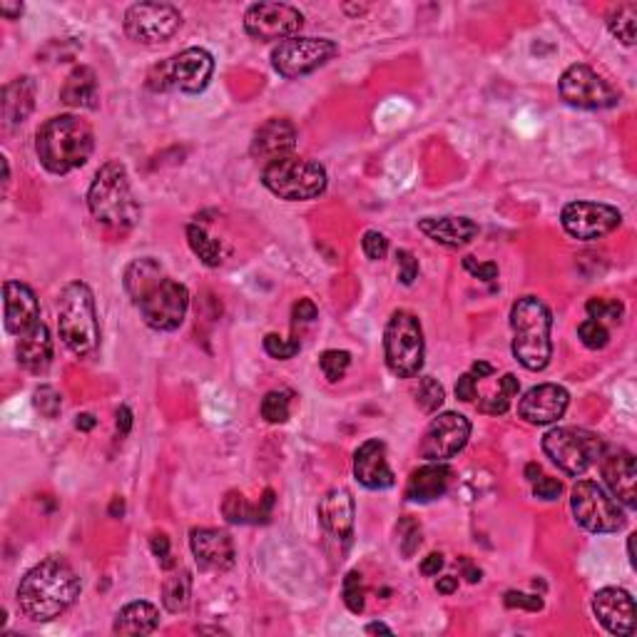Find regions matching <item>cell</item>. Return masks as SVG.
Masks as SVG:
<instances>
[{
	"label": "cell",
	"mask_w": 637,
	"mask_h": 637,
	"mask_svg": "<svg viewBox=\"0 0 637 637\" xmlns=\"http://www.w3.org/2000/svg\"><path fill=\"white\" fill-rule=\"evenodd\" d=\"M296 148V128L285 118L266 120L262 128H256L255 140H252V158L275 159L289 158L292 150Z\"/></svg>",
	"instance_id": "cb8c5ba5"
},
{
	"label": "cell",
	"mask_w": 637,
	"mask_h": 637,
	"mask_svg": "<svg viewBox=\"0 0 637 637\" xmlns=\"http://www.w3.org/2000/svg\"><path fill=\"white\" fill-rule=\"evenodd\" d=\"M316 314H319V309H316V304L312 299H299L294 304V309H292V316H294L296 323H312L316 319Z\"/></svg>",
	"instance_id": "f5cc1de1"
},
{
	"label": "cell",
	"mask_w": 637,
	"mask_h": 637,
	"mask_svg": "<svg viewBox=\"0 0 637 637\" xmlns=\"http://www.w3.org/2000/svg\"><path fill=\"white\" fill-rule=\"evenodd\" d=\"M560 225L573 239L595 242L623 225V215L618 207L603 202H570L560 212Z\"/></svg>",
	"instance_id": "2e32d148"
},
{
	"label": "cell",
	"mask_w": 637,
	"mask_h": 637,
	"mask_svg": "<svg viewBox=\"0 0 637 637\" xmlns=\"http://www.w3.org/2000/svg\"><path fill=\"white\" fill-rule=\"evenodd\" d=\"M533 483H536L533 486V496L540 500H558L560 493H563V486L555 478H536Z\"/></svg>",
	"instance_id": "f907efd6"
},
{
	"label": "cell",
	"mask_w": 637,
	"mask_h": 637,
	"mask_svg": "<svg viewBox=\"0 0 637 637\" xmlns=\"http://www.w3.org/2000/svg\"><path fill=\"white\" fill-rule=\"evenodd\" d=\"M189 598H192V575L187 570H179L172 578L165 580L162 588V605L167 613H185L189 608Z\"/></svg>",
	"instance_id": "1f68e13d"
},
{
	"label": "cell",
	"mask_w": 637,
	"mask_h": 637,
	"mask_svg": "<svg viewBox=\"0 0 637 637\" xmlns=\"http://www.w3.org/2000/svg\"><path fill=\"white\" fill-rule=\"evenodd\" d=\"M339 55V45L329 38H289L272 50V68L286 80H299L323 68Z\"/></svg>",
	"instance_id": "7c38bea8"
},
{
	"label": "cell",
	"mask_w": 637,
	"mask_h": 637,
	"mask_svg": "<svg viewBox=\"0 0 637 637\" xmlns=\"http://www.w3.org/2000/svg\"><path fill=\"white\" fill-rule=\"evenodd\" d=\"M60 100L78 110H98L100 105V90L98 75L88 65H80L65 78V85L60 88Z\"/></svg>",
	"instance_id": "f546056e"
},
{
	"label": "cell",
	"mask_w": 637,
	"mask_h": 637,
	"mask_svg": "<svg viewBox=\"0 0 637 637\" xmlns=\"http://www.w3.org/2000/svg\"><path fill=\"white\" fill-rule=\"evenodd\" d=\"M366 632H369V635H376V632H383V635H393V630L386 628L383 623H372V625H366Z\"/></svg>",
	"instance_id": "6125c7cd"
},
{
	"label": "cell",
	"mask_w": 637,
	"mask_h": 637,
	"mask_svg": "<svg viewBox=\"0 0 637 637\" xmlns=\"http://www.w3.org/2000/svg\"><path fill=\"white\" fill-rule=\"evenodd\" d=\"M510 399H513V396H508V393L503 391L498 383V393H488V396H483V399L478 401V409L483 413L503 416V413L510 409Z\"/></svg>",
	"instance_id": "bcb514c9"
},
{
	"label": "cell",
	"mask_w": 637,
	"mask_h": 637,
	"mask_svg": "<svg viewBox=\"0 0 637 637\" xmlns=\"http://www.w3.org/2000/svg\"><path fill=\"white\" fill-rule=\"evenodd\" d=\"M471 376L473 379H488V376H493V366L486 362H476L471 366Z\"/></svg>",
	"instance_id": "91938a15"
},
{
	"label": "cell",
	"mask_w": 637,
	"mask_h": 637,
	"mask_svg": "<svg viewBox=\"0 0 637 637\" xmlns=\"http://www.w3.org/2000/svg\"><path fill=\"white\" fill-rule=\"evenodd\" d=\"M463 266H466L476 279H483V282H493V279L498 276V266L493 265V262L480 265V262H476V256H466V259H463Z\"/></svg>",
	"instance_id": "816d5d0a"
},
{
	"label": "cell",
	"mask_w": 637,
	"mask_h": 637,
	"mask_svg": "<svg viewBox=\"0 0 637 637\" xmlns=\"http://www.w3.org/2000/svg\"><path fill=\"white\" fill-rule=\"evenodd\" d=\"M396 262H399V279L403 286H411L419 276V259L409 252V249H399L396 252Z\"/></svg>",
	"instance_id": "f6af8a7d"
},
{
	"label": "cell",
	"mask_w": 637,
	"mask_h": 637,
	"mask_svg": "<svg viewBox=\"0 0 637 637\" xmlns=\"http://www.w3.org/2000/svg\"><path fill=\"white\" fill-rule=\"evenodd\" d=\"M419 229L436 245L449 246V249L466 246L478 235V225L468 217H423Z\"/></svg>",
	"instance_id": "484cf974"
},
{
	"label": "cell",
	"mask_w": 637,
	"mask_h": 637,
	"mask_svg": "<svg viewBox=\"0 0 637 637\" xmlns=\"http://www.w3.org/2000/svg\"><path fill=\"white\" fill-rule=\"evenodd\" d=\"M125 33L142 45H162L182 28V13L169 3H135L125 13Z\"/></svg>",
	"instance_id": "5bb4252c"
},
{
	"label": "cell",
	"mask_w": 637,
	"mask_h": 637,
	"mask_svg": "<svg viewBox=\"0 0 637 637\" xmlns=\"http://www.w3.org/2000/svg\"><path fill=\"white\" fill-rule=\"evenodd\" d=\"M319 366H322L323 376H326L329 381H342L343 373L349 372V366H352V353L339 352V349H329V352H323L322 356H319Z\"/></svg>",
	"instance_id": "8d00e7d4"
},
{
	"label": "cell",
	"mask_w": 637,
	"mask_h": 637,
	"mask_svg": "<svg viewBox=\"0 0 637 637\" xmlns=\"http://www.w3.org/2000/svg\"><path fill=\"white\" fill-rule=\"evenodd\" d=\"M635 538L637 536H630L628 538V555H630V563H632V568H635Z\"/></svg>",
	"instance_id": "003e7915"
},
{
	"label": "cell",
	"mask_w": 637,
	"mask_h": 637,
	"mask_svg": "<svg viewBox=\"0 0 637 637\" xmlns=\"http://www.w3.org/2000/svg\"><path fill=\"white\" fill-rule=\"evenodd\" d=\"M35 108V82L28 75L15 78L3 90V122L13 130L23 125Z\"/></svg>",
	"instance_id": "f1b7e54d"
},
{
	"label": "cell",
	"mask_w": 637,
	"mask_h": 637,
	"mask_svg": "<svg viewBox=\"0 0 637 637\" xmlns=\"http://www.w3.org/2000/svg\"><path fill=\"white\" fill-rule=\"evenodd\" d=\"M125 292L150 329L175 332L185 322L189 292L185 285L167 275L158 259H135L125 269Z\"/></svg>",
	"instance_id": "6da1fadb"
},
{
	"label": "cell",
	"mask_w": 637,
	"mask_h": 637,
	"mask_svg": "<svg viewBox=\"0 0 637 637\" xmlns=\"http://www.w3.org/2000/svg\"><path fill=\"white\" fill-rule=\"evenodd\" d=\"M95 423H98V419H95L92 413H80L78 419H75V429H78V431H92Z\"/></svg>",
	"instance_id": "680465c9"
},
{
	"label": "cell",
	"mask_w": 637,
	"mask_h": 637,
	"mask_svg": "<svg viewBox=\"0 0 637 637\" xmlns=\"http://www.w3.org/2000/svg\"><path fill=\"white\" fill-rule=\"evenodd\" d=\"M593 613L610 635L630 637L635 632V600L628 590L603 588L593 598Z\"/></svg>",
	"instance_id": "d6986e66"
},
{
	"label": "cell",
	"mask_w": 637,
	"mask_h": 637,
	"mask_svg": "<svg viewBox=\"0 0 637 637\" xmlns=\"http://www.w3.org/2000/svg\"><path fill=\"white\" fill-rule=\"evenodd\" d=\"M436 590H439V593H443V595H451V593H456V590H458V578H453V575L439 578V583H436Z\"/></svg>",
	"instance_id": "6f0895ef"
},
{
	"label": "cell",
	"mask_w": 637,
	"mask_h": 637,
	"mask_svg": "<svg viewBox=\"0 0 637 637\" xmlns=\"http://www.w3.org/2000/svg\"><path fill=\"white\" fill-rule=\"evenodd\" d=\"M558 88L560 98L565 100L570 108L608 110L620 102L618 90L588 65H570L560 75Z\"/></svg>",
	"instance_id": "4fadbf2b"
},
{
	"label": "cell",
	"mask_w": 637,
	"mask_h": 637,
	"mask_svg": "<svg viewBox=\"0 0 637 637\" xmlns=\"http://www.w3.org/2000/svg\"><path fill=\"white\" fill-rule=\"evenodd\" d=\"M443 568V555L441 553H431L426 555L421 563V573L423 575H439V570Z\"/></svg>",
	"instance_id": "9f6ffc18"
},
{
	"label": "cell",
	"mask_w": 637,
	"mask_h": 637,
	"mask_svg": "<svg viewBox=\"0 0 637 637\" xmlns=\"http://www.w3.org/2000/svg\"><path fill=\"white\" fill-rule=\"evenodd\" d=\"M468 439H471V421L463 413H439L423 433L419 451H421V458L429 463H443L453 458L456 453H461Z\"/></svg>",
	"instance_id": "e0dca14e"
},
{
	"label": "cell",
	"mask_w": 637,
	"mask_h": 637,
	"mask_svg": "<svg viewBox=\"0 0 637 637\" xmlns=\"http://www.w3.org/2000/svg\"><path fill=\"white\" fill-rule=\"evenodd\" d=\"M570 393L558 383H540L520 396L518 416L533 426H548L563 419L568 411Z\"/></svg>",
	"instance_id": "ac0fdd59"
},
{
	"label": "cell",
	"mask_w": 637,
	"mask_h": 637,
	"mask_svg": "<svg viewBox=\"0 0 637 637\" xmlns=\"http://www.w3.org/2000/svg\"><path fill=\"white\" fill-rule=\"evenodd\" d=\"M189 548L202 570L225 573L235 565V543L225 530L195 528L189 533Z\"/></svg>",
	"instance_id": "ffe728a7"
},
{
	"label": "cell",
	"mask_w": 637,
	"mask_h": 637,
	"mask_svg": "<svg viewBox=\"0 0 637 637\" xmlns=\"http://www.w3.org/2000/svg\"><path fill=\"white\" fill-rule=\"evenodd\" d=\"M538 476H540V466H538V463H530L528 468H526V478L536 480Z\"/></svg>",
	"instance_id": "e7e4bbea"
},
{
	"label": "cell",
	"mask_w": 637,
	"mask_h": 637,
	"mask_svg": "<svg viewBox=\"0 0 637 637\" xmlns=\"http://www.w3.org/2000/svg\"><path fill=\"white\" fill-rule=\"evenodd\" d=\"M289 409H292V401L286 391H269L262 399V416L269 423H285L289 419Z\"/></svg>",
	"instance_id": "74e56055"
},
{
	"label": "cell",
	"mask_w": 637,
	"mask_h": 637,
	"mask_svg": "<svg viewBox=\"0 0 637 637\" xmlns=\"http://www.w3.org/2000/svg\"><path fill=\"white\" fill-rule=\"evenodd\" d=\"M399 533H401V553L406 555V558H411L413 553H416V548L421 545V528L413 523V520H403L401 528H399Z\"/></svg>",
	"instance_id": "7dc6e473"
},
{
	"label": "cell",
	"mask_w": 637,
	"mask_h": 637,
	"mask_svg": "<svg viewBox=\"0 0 637 637\" xmlns=\"http://www.w3.org/2000/svg\"><path fill=\"white\" fill-rule=\"evenodd\" d=\"M466 580H468V583H478V580H480V570L478 568H471V565H468V568H466Z\"/></svg>",
	"instance_id": "03108f58"
},
{
	"label": "cell",
	"mask_w": 637,
	"mask_h": 637,
	"mask_svg": "<svg viewBox=\"0 0 637 637\" xmlns=\"http://www.w3.org/2000/svg\"><path fill=\"white\" fill-rule=\"evenodd\" d=\"M578 336L583 346H588L593 352L598 349H605L610 342V332L603 326V322H595V319H585V322L578 326Z\"/></svg>",
	"instance_id": "ab89813d"
},
{
	"label": "cell",
	"mask_w": 637,
	"mask_h": 637,
	"mask_svg": "<svg viewBox=\"0 0 637 637\" xmlns=\"http://www.w3.org/2000/svg\"><path fill=\"white\" fill-rule=\"evenodd\" d=\"M608 28L623 45H635L637 38V3H623L610 10Z\"/></svg>",
	"instance_id": "d6a6232c"
},
{
	"label": "cell",
	"mask_w": 637,
	"mask_h": 637,
	"mask_svg": "<svg viewBox=\"0 0 637 637\" xmlns=\"http://www.w3.org/2000/svg\"><path fill=\"white\" fill-rule=\"evenodd\" d=\"M456 396L466 403H471L473 399H476V379H473L471 373H463L461 379H458V383H456Z\"/></svg>",
	"instance_id": "db71d44e"
},
{
	"label": "cell",
	"mask_w": 637,
	"mask_h": 637,
	"mask_svg": "<svg viewBox=\"0 0 637 637\" xmlns=\"http://www.w3.org/2000/svg\"><path fill=\"white\" fill-rule=\"evenodd\" d=\"M122 513H125V500L115 498L112 500V506H110V516H112V518H118V516H122Z\"/></svg>",
	"instance_id": "be15d7a7"
},
{
	"label": "cell",
	"mask_w": 637,
	"mask_h": 637,
	"mask_svg": "<svg viewBox=\"0 0 637 637\" xmlns=\"http://www.w3.org/2000/svg\"><path fill=\"white\" fill-rule=\"evenodd\" d=\"M353 476L369 490H386L396 483L386 458V446L379 439L362 443L359 451L353 453Z\"/></svg>",
	"instance_id": "603a6c76"
},
{
	"label": "cell",
	"mask_w": 637,
	"mask_h": 637,
	"mask_svg": "<svg viewBox=\"0 0 637 637\" xmlns=\"http://www.w3.org/2000/svg\"><path fill=\"white\" fill-rule=\"evenodd\" d=\"M304 25L302 10L286 3H255L245 13V30L249 38L262 43H285L294 38Z\"/></svg>",
	"instance_id": "9a60e30c"
},
{
	"label": "cell",
	"mask_w": 637,
	"mask_h": 637,
	"mask_svg": "<svg viewBox=\"0 0 637 637\" xmlns=\"http://www.w3.org/2000/svg\"><path fill=\"white\" fill-rule=\"evenodd\" d=\"M18 363L30 373H45L53 363V339H50L48 326L38 322L33 329L20 333L18 346H15Z\"/></svg>",
	"instance_id": "4316f807"
},
{
	"label": "cell",
	"mask_w": 637,
	"mask_h": 637,
	"mask_svg": "<svg viewBox=\"0 0 637 637\" xmlns=\"http://www.w3.org/2000/svg\"><path fill=\"white\" fill-rule=\"evenodd\" d=\"M159 628V610L152 603L135 600L120 610L112 632L115 635H152Z\"/></svg>",
	"instance_id": "4dcf8cb0"
},
{
	"label": "cell",
	"mask_w": 637,
	"mask_h": 637,
	"mask_svg": "<svg viewBox=\"0 0 637 637\" xmlns=\"http://www.w3.org/2000/svg\"><path fill=\"white\" fill-rule=\"evenodd\" d=\"M0 13H3V15H5L8 20H15V18H20L23 5H20V3H15V5H10V3H0Z\"/></svg>",
	"instance_id": "94428289"
},
{
	"label": "cell",
	"mask_w": 637,
	"mask_h": 637,
	"mask_svg": "<svg viewBox=\"0 0 637 637\" xmlns=\"http://www.w3.org/2000/svg\"><path fill=\"white\" fill-rule=\"evenodd\" d=\"M150 545H152V553H155V558L159 560L162 568H175V560H172V553H169V538H167L165 533H155L152 540H150Z\"/></svg>",
	"instance_id": "681fc988"
},
{
	"label": "cell",
	"mask_w": 637,
	"mask_h": 637,
	"mask_svg": "<svg viewBox=\"0 0 637 637\" xmlns=\"http://www.w3.org/2000/svg\"><path fill=\"white\" fill-rule=\"evenodd\" d=\"M319 523L326 530V536L339 543H349L353 536V516H356V506H353V496L349 488L336 486L329 493H323V498L319 500Z\"/></svg>",
	"instance_id": "44dd1931"
},
{
	"label": "cell",
	"mask_w": 637,
	"mask_h": 637,
	"mask_svg": "<svg viewBox=\"0 0 637 637\" xmlns=\"http://www.w3.org/2000/svg\"><path fill=\"white\" fill-rule=\"evenodd\" d=\"M33 406L38 409L45 419H58L60 409H63V399L53 386H40L33 393Z\"/></svg>",
	"instance_id": "b9f144b4"
},
{
	"label": "cell",
	"mask_w": 637,
	"mask_h": 637,
	"mask_svg": "<svg viewBox=\"0 0 637 637\" xmlns=\"http://www.w3.org/2000/svg\"><path fill=\"white\" fill-rule=\"evenodd\" d=\"M3 306H5V329L20 336L40 322V304L35 292L23 282L3 285Z\"/></svg>",
	"instance_id": "7402d4cb"
},
{
	"label": "cell",
	"mask_w": 637,
	"mask_h": 637,
	"mask_svg": "<svg viewBox=\"0 0 637 637\" xmlns=\"http://www.w3.org/2000/svg\"><path fill=\"white\" fill-rule=\"evenodd\" d=\"M362 249H363V255L369 256L372 262H381L383 256L389 255V239H386L381 232L369 229V232H363L362 236Z\"/></svg>",
	"instance_id": "ee69618b"
},
{
	"label": "cell",
	"mask_w": 637,
	"mask_h": 637,
	"mask_svg": "<svg viewBox=\"0 0 637 637\" xmlns=\"http://www.w3.org/2000/svg\"><path fill=\"white\" fill-rule=\"evenodd\" d=\"M446 401V391L443 386L431 376H423L419 383V391H416V403L421 406L423 413H436Z\"/></svg>",
	"instance_id": "d590c367"
},
{
	"label": "cell",
	"mask_w": 637,
	"mask_h": 637,
	"mask_svg": "<svg viewBox=\"0 0 637 637\" xmlns=\"http://www.w3.org/2000/svg\"><path fill=\"white\" fill-rule=\"evenodd\" d=\"M383 353L386 366L399 379H413L421 372L423 356H426V342L419 316L411 312H393L386 332H383Z\"/></svg>",
	"instance_id": "9c48e42d"
},
{
	"label": "cell",
	"mask_w": 637,
	"mask_h": 637,
	"mask_svg": "<svg viewBox=\"0 0 637 637\" xmlns=\"http://www.w3.org/2000/svg\"><path fill=\"white\" fill-rule=\"evenodd\" d=\"M262 182L279 199L306 202V199H316L323 195L329 177H326V169L314 159L289 155V158L269 162L262 172Z\"/></svg>",
	"instance_id": "52a82bcc"
},
{
	"label": "cell",
	"mask_w": 637,
	"mask_h": 637,
	"mask_svg": "<svg viewBox=\"0 0 637 637\" xmlns=\"http://www.w3.org/2000/svg\"><path fill=\"white\" fill-rule=\"evenodd\" d=\"M302 349L299 339H282L279 333H266L265 336V352L272 356V359H279V362H286V359H294L296 353Z\"/></svg>",
	"instance_id": "60d3db41"
},
{
	"label": "cell",
	"mask_w": 637,
	"mask_h": 637,
	"mask_svg": "<svg viewBox=\"0 0 637 637\" xmlns=\"http://www.w3.org/2000/svg\"><path fill=\"white\" fill-rule=\"evenodd\" d=\"M88 207L95 222L112 232H128L138 225L140 205L122 162H105L100 167L88 189Z\"/></svg>",
	"instance_id": "277c9868"
},
{
	"label": "cell",
	"mask_w": 637,
	"mask_h": 637,
	"mask_svg": "<svg viewBox=\"0 0 637 637\" xmlns=\"http://www.w3.org/2000/svg\"><path fill=\"white\" fill-rule=\"evenodd\" d=\"M453 471L446 463H426L419 471L411 473V478L406 483V498L413 503H431L446 496V490L451 486Z\"/></svg>",
	"instance_id": "83f0119b"
},
{
	"label": "cell",
	"mask_w": 637,
	"mask_h": 637,
	"mask_svg": "<svg viewBox=\"0 0 637 637\" xmlns=\"http://www.w3.org/2000/svg\"><path fill=\"white\" fill-rule=\"evenodd\" d=\"M60 339L80 359L95 356L100 349V322L95 294L85 282H70L58 299Z\"/></svg>",
	"instance_id": "8992f818"
},
{
	"label": "cell",
	"mask_w": 637,
	"mask_h": 637,
	"mask_svg": "<svg viewBox=\"0 0 637 637\" xmlns=\"http://www.w3.org/2000/svg\"><path fill=\"white\" fill-rule=\"evenodd\" d=\"M95 150V135L78 115L50 118L35 135V152L40 165L53 175H68L90 159Z\"/></svg>",
	"instance_id": "3957f363"
},
{
	"label": "cell",
	"mask_w": 637,
	"mask_h": 637,
	"mask_svg": "<svg viewBox=\"0 0 637 637\" xmlns=\"http://www.w3.org/2000/svg\"><path fill=\"white\" fill-rule=\"evenodd\" d=\"M215 72V58L205 48H187L175 58L150 70L148 88L152 92L179 90L185 95H199L209 85Z\"/></svg>",
	"instance_id": "30bf717a"
},
{
	"label": "cell",
	"mask_w": 637,
	"mask_h": 637,
	"mask_svg": "<svg viewBox=\"0 0 637 637\" xmlns=\"http://www.w3.org/2000/svg\"><path fill=\"white\" fill-rule=\"evenodd\" d=\"M343 603H346V608L352 610L353 615H362L363 608H366L362 573H356V570L346 573V578H343Z\"/></svg>",
	"instance_id": "f35d334b"
},
{
	"label": "cell",
	"mask_w": 637,
	"mask_h": 637,
	"mask_svg": "<svg viewBox=\"0 0 637 637\" xmlns=\"http://www.w3.org/2000/svg\"><path fill=\"white\" fill-rule=\"evenodd\" d=\"M588 314L590 319H595V322H600V319H613V322H620V316H623V304L620 302H615V299H590L588 302Z\"/></svg>",
	"instance_id": "7bdbcfd3"
},
{
	"label": "cell",
	"mask_w": 637,
	"mask_h": 637,
	"mask_svg": "<svg viewBox=\"0 0 637 637\" xmlns=\"http://www.w3.org/2000/svg\"><path fill=\"white\" fill-rule=\"evenodd\" d=\"M80 578L68 560L45 558L25 573L18 585L20 613L33 623H50L60 618L78 600Z\"/></svg>",
	"instance_id": "7a4b0ae2"
},
{
	"label": "cell",
	"mask_w": 637,
	"mask_h": 637,
	"mask_svg": "<svg viewBox=\"0 0 637 637\" xmlns=\"http://www.w3.org/2000/svg\"><path fill=\"white\" fill-rule=\"evenodd\" d=\"M506 608H523L530 613L543 610V598L540 595H528V593H518V590H508L506 593Z\"/></svg>",
	"instance_id": "c3c4849f"
},
{
	"label": "cell",
	"mask_w": 637,
	"mask_h": 637,
	"mask_svg": "<svg viewBox=\"0 0 637 637\" xmlns=\"http://www.w3.org/2000/svg\"><path fill=\"white\" fill-rule=\"evenodd\" d=\"M603 478L623 506L637 508V471L632 453L618 451L603 456Z\"/></svg>",
	"instance_id": "d4e9b609"
},
{
	"label": "cell",
	"mask_w": 637,
	"mask_h": 637,
	"mask_svg": "<svg viewBox=\"0 0 637 637\" xmlns=\"http://www.w3.org/2000/svg\"><path fill=\"white\" fill-rule=\"evenodd\" d=\"M570 508H573L578 526H583L590 533H600V536L618 533L628 523L625 510L620 508L618 500L610 498L595 480H578L573 486Z\"/></svg>",
	"instance_id": "8fae6325"
},
{
	"label": "cell",
	"mask_w": 637,
	"mask_h": 637,
	"mask_svg": "<svg viewBox=\"0 0 637 637\" xmlns=\"http://www.w3.org/2000/svg\"><path fill=\"white\" fill-rule=\"evenodd\" d=\"M222 516L227 518V523H235V526H245V523H265L259 506H249L246 498L239 490H229L222 500Z\"/></svg>",
	"instance_id": "836d02e7"
},
{
	"label": "cell",
	"mask_w": 637,
	"mask_h": 637,
	"mask_svg": "<svg viewBox=\"0 0 637 637\" xmlns=\"http://www.w3.org/2000/svg\"><path fill=\"white\" fill-rule=\"evenodd\" d=\"M187 242L192 246V252L199 256V262L207 266H219L222 265V246L217 239L207 235L205 229L199 225L187 227Z\"/></svg>",
	"instance_id": "e575fe53"
},
{
	"label": "cell",
	"mask_w": 637,
	"mask_h": 637,
	"mask_svg": "<svg viewBox=\"0 0 637 637\" xmlns=\"http://www.w3.org/2000/svg\"><path fill=\"white\" fill-rule=\"evenodd\" d=\"M543 451L560 471L578 478L605 456V441L588 429L560 426L543 436Z\"/></svg>",
	"instance_id": "ba28073f"
},
{
	"label": "cell",
	"mask_w": 637,
	"mask_h": 637,
	"mask_svg": "<svg viewBox=\"0 0 637 637\" xmlns=\"http://www.w3.org/2000/svg\"><path fill=\"white\" fill-rule=\"evenodd\" d=\"M115 419H118V433L125 439V436H130V431H132V411H130L128 406H120L118 413H115Z\"/></svg>",
	"instance_id": "11a10c76"
},
{
	"label": "cell",
	"mask_w": 637,
	"mask_h": 637,
	"mask_svg": "<svg viewBox=\"0 0 637 637\" xmlns=\"http://www.w3.org/2000/svg\"><path fill=\"white\" fill-rule=\"evenodd\" d=\"M553 316L538 296H523L510 309V332H513V356L523 369L543 372L553 356L550 342Z\"/></svg>",
	"instance_id": "5b68a950"
}]
</instances>
